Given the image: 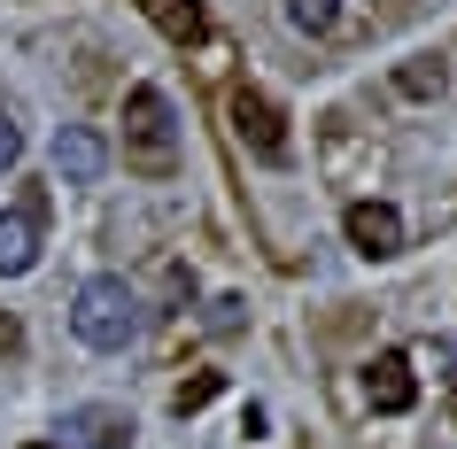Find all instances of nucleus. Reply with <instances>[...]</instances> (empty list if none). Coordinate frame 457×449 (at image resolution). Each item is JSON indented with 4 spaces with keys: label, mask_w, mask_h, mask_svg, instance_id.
Returning a JSON list of instances; mask_svg holds the SVG:
<instances>
[{
    "label": "nucleus",
    "mask_w": 457,
    "mask_h": 449,
    "mask_svg": "<svg viewBox=\"0 0 457 449\" xmlns=\"http://www.w3.org/2000/svg\"><path fill=\"white\" fill-rule=\"evenodd\" d=\"M71 333L86 341V349H101V356H117V349H132L140 341V295L124 279H86L78 287V303H71Z\"/></svg>",
    "instance_id": "f257e3e1"
},
{
    "label": "nucleus",
    "mask_w": 457,
    "mask_h": 449,
    "mask_svg": "<svg viewBox=\"0 0 457 449\" xmlns=\"http://www.w3.org/2000/svg\"><path fill=\"white\" fill-rule=\"evenodd\" d=\"M124 147L140 170H170V155H179V124L155 86H132V101H124Z\"/></svg>",
    "instance_id": "f03ea898"
},
{
    "label": "nucleus",
    "mask_w": 457,
    "mask_h": 449,
    "mask_svg": "<svg viewBox=\"0 0 457 449\" xmlns=\"http://www.w3.org/2000/svg\"><path fill=\"white\" fill-rule=\"evenodd\" d=\"M364 403H372L380 419H403L411 403H419V372H411V356H372V364H364Z\"/></svg>",
    "instance_id": "7ed1b4c3"
},
{
    "label": "nucleus",
    "mask_w": 457,
    "mask_h": 449,
    "mask_svg": "<svg viewBox=\"0 0 457 449\" xmlns=\"http://www.w3.org/2000/svg\"><path fill=\"white\" fill-rule=\"evenodd\" d=\"M233 132H241V147H256L264 163H287V124H279V109H271L264 94H233Z\"/></svg>",
    "instance_id": "20e7f679"
},
{
    "label": "nucleus",
    "mask_w": 457,
    "mask_h": 449,
    "mask_svg": "<svg viewBox=\"0 0 457 449\" xmlns=\"http://www.w3.org/2000/svg\"><path fill=\"white\" fill-rule=\"evenodd\" d=\"M349 248H357V256H395V248H403L395 202H349Z\"/></svg>",
    "instance_id": "39448f33"
},
{
    "label": "nucleus",
    "mask_w": 457,
    "mask_h": 449,
    "mask_svg": "<svg viewBox=\"0 0 457 449\" xmlns=\"http://www.w3.org/2000/svg\"><path fill=\"white\" fill-rule=\"evenodd\" d=\"M124 442H132V419L109 411V403H86V411L62 419V449H124Z\"/></svg>",
    "instance_id": "423d86ee"
},
{
    "label": "nucleus",
    "mask_w": 457,
    "mask_h": 449,
    "mask_svg": "<svg viewBox=\"0 0 457 449\" xmlns=\"http://www.w3.org/2000/svg\"><path fill=\"white\" fill-rule=\"evenodd\" d=\"M39 263V210H0V279Z\"/></svg>",
    "instance_id": "0eeeda50"
},
{
    "label": "nucleus",
    "mask_w": 457,
    "mask_h": 449,
    "mask_svg": "<svg viewBox=\"0 0 457 449\" xmlns=\"http://www.w3.org/2000/svg\"><path fill=\"white\" fill-rule=\"evenodd\" d=\"M101 163H109V147L94 140V132H54V170H62V179H71V187H94L101 179Z\"/></svg>",
    "instance_id": "6e6552de"
},
{
    "label": "nucleus",
    "mask_w": 457,
    "mask_h": 449,
    "mask_svg": "<svg viewBox=\"0 0 457 449\" xmlns=\"http://www.w3.org/2000/svg\"><path fill=\"white\" fill-rule=\"evenodd\" d=\"M147 16H155V24L170 31V39H202V0H147Z\"/></svg>",
    "instance_id": "1a4fd4ad"
},
{
    "label": "nucleus",
    "mask_w": 457,
    "mask_h": 449,
    "mask_svg": "<svg viewBox=\"0 0 457 449\" xmlns=\"http://www.w3.org/2000/svg\"><path fill=\"white\" fill-rule=\"evenodd\" d=\"M442 78H450V71H442L434 54H411L403 71H395V94H411V101H434V94H442Z\"/></svg>",
    "instance_id": "9d476101"
},
{
    "label": "nucleus",
    "mask_w": 457,
    "mask_h": 449,
    "mask_svg": "<svg viewBox=\"0 0 457 449\" xmlns=\"http://www.w3.org/2000/svg\"><path fill=\"white\" fill-rule=\"evenodd\" d=\"M287 24L311 31V39H326V31L341 24V0H287Z\"/></svg>",
    "instance_id": "9b49d317"
},
{
    "label": "nucleus",
    "mask_w": 457,
    "mask_h": 449,
    "mask_svg": "<svg viewBox=\"0 0 457 449\" xmlns=\"http://www.w3.org/2000/svg\"><path fill=\"white\" fill-rule=\"evenodd\" d=\"M217 395V372H202V379H187V387H179V419H187V411H202V403Z\"/></svg>",
    "instance_id": "f8f14e48"
},
{
    "label": "nucleus",
    "mask_w": 457,
    "mask_h": 449,
    "mask_svg": "<svg viewBox=\"0 0 457 449\" xmlns=\"http://www.w3.org/2000/svg\"><path fill=\"white\" fill-rule=\"evenodd\" d=\"M16 155H24V132H16V117H0V170H16Z\"/></svg>",
    "instance_id": "ddd939ff"
},
{
    "label": "nucleus",
    "mask_w": 457,
    "mask_h": 449,
    "mask_svg": "<svg viewBox=\"0 0 457 449\" xmlns=\"http://www.w3.org/2000/svg\"><path fill=\"white\" fill-rule=\"evenodd\" d=\"M163 287H170V303H187V295H194V271H187V263H170Z\"/></svg>",
    "instance_id": "4468645a"
},
{
    "label": "nucleus",
    "mask_w": 457,
    "mask_h": 449,
    "mask_svg": "<svg viewBox=\"0 0 457 449\" xmlns=\"http://www.w3.org/2000/svg\"><path fill=\"white\" fill-rule=\"evenodd\" d=\"M24 449H62V442H24Z\"/></svg>",
    "instance_id": "2eb2a0df"
}]
</instances>
